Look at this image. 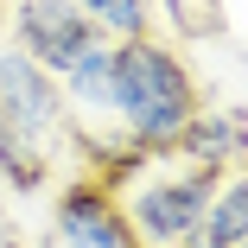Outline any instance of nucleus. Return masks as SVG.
<instances>
[{
	"label": "nucleus",
	"instance_id": "9",
	"mask_svg": "<svg viewBox=\"0 0 248 248\" xmlns=\"http://www.w3.org/2000/svg\"><path fill=\"white\" fill-rule=\"evenodd\" d=\"M77 7L102 26L108 38H134V32H153V0H77Z\"/></svg>",
	"mask_w": 248,
	"mask_h": 248
},
{
	"label": "nucleus",
	"instance_id": "1",
	"mask_svg": "<svg viewBox=\"0 0 248 248\" xmlns=\"http://www.w3.org/2000/svg\"><path fill=\"white\" fill-rule=\"evenodd\" d=\"M77 121L64 102V83L38 70L26 51L0 45V178L13 191L58 185V153L70 146Z\"/></svg>",
	"mask_w": 248,
	"mask_h": 248
},
{
	"label": "nucleus",
	"instance_id": "6",
	"mask_svg": "<svg viewBox=\"0 0 248 248\" xmlns=\"http://www.w3.org/2000/svg\"><path fill=\"white\" fill-rule=\"evenodd\" d=\"M172 153L191 159V166H204V172H235L248 159V115L242 108H197Z\"/></svg>",
	"mask_w": 248,
	"mask_h": 248
},
{
	"label": "nucleus",
	"instance_id": "3",
	"mask_svg": "<svg viewBox=\"0 0 248 248\" xmlns=\"http://www.w3.org/2000/svg\"><path fill=\"white\" fill-rule=\"evenodd\" d=\"M223 172H204L178 153H153L134 185H127V217L140 229L146 248H197V229H204V210L217 197Z\"/></svg>",
	"mask_w": 248,
	"mask_h": 248
},
{
	"label": "nucleus",
	"instance_id": "10",
	"mask_svg": "<svg viewBox=\"0 0 248 248\" xmlns=\"http://www.w3.org/2000/svg\"><path fill=\"white\" fill-rule=\"evenodd\" d=\"M159 7H166V19H172L178 38H217V32L229 26L223 0H159Z\"/></svg>",
	"mask_w": 248,
	"mask_h": 248
},
{
	"label": "nucleus",
	"instance_id": "11",
	"mask_svg": "<svg viewBox=\"0 0 248 248\" xmlns=\"http://www.w3.org/2000/svg\"><path fill=\"white\" fill-rule=\"evenodd\" d=\"M0 248H26V235H19V223L0 210Z\"/></svg>",
	"mask_w": 248,
	"mask_h": 248
},
{
	"label": "nucleus",
	"instance_id": "5",
	"mask_svg": "<svg viewBox=\"0 0 248 248\" xmlns=\"http://www.w3.org/2000/svg\"><path fill=\"white\" fill-rule=\"evenodd\" d=\"M7 38H13V51H26L38 70L64 77L89 45L108 38V32L95 26L77 0H13L7 7Z\"/></svg>",
	"mask_w": 248,
	"mask_h": 248
},
{
	"label": "nucleus",
	"instance_id": "12",
	"mask_svg": "<svg viewBox=\"0 0 248 248\" xmlns=\"http://www.w3.org/2000/svg\"><path fill=\"white\" fill-rule=\"evenodd\" d=\"M0 38H7V0H0Z\"/></svg>",
	"mask_w": 248,
	"mask_h": 248
},
{
	"label": "nucleus",
	"instance_id": "2",
	"mask_svg": "<svg viewBox=\"0 0 248 248\" xmlns=\"http://www.w3.org/2000/svg\"><path fill=\"white\" fill-rule=\"evenodd\" d=\"M197 108H204V89L172 38L159 32L115 38V121L140 153H172Z\"/></svg>",
	"mask_w": 248,
	"mask_h": 248
},
{
	"label": "nucleus",
	"instance_id": "7",
	"mask_svg": "<svg viewBox=\"0 0 248 248\" xmlns=\"http://www.w3.org/2000/svg\"><path fill=\"white\" fill-rule=\"evenodd\" d=\"M58 83H64L70 115H115V38H95Z\"/></svg>",
	"mask_w": 248,
	"mask_h": 248
},
{
	"label": "nucleus",
	"instance_id": "8",
	"mask_svg": "<svg viewBox=\"0 0 248 248\" xmlns=\"http://www.w3.org/2000/svg\"><path fill=\"white\" fill-rule=\"evenodd\" d=\"M235 242H248V159L217 178V197L197 229V248H235Z\"/></svg>",
	"mask_w": 248,
	"mask_h": 248
},
{
	"label": "nucleus",
	"instance_id": "13",
	"mask_svg": "<svg viewBox=\"0 0 248 248\" xmlns=\"http://www.w3.org/2000/svg\"><path fill=\"white\" fill-rule=\"evenodd\" d=\"M235 248H248V242H235Z\"/></svg>",
	"mask_w": 248,
	"mask_h": 248
},
{
	"label": "nucleus",
	"instance_id": "4",
	"mask_svg": "<svg viewBox=\"0 0 248 248\" xmlns=\"http://www.w3.org/2000/svg\"><path fill=\"white\" fill-rule=\"evenodd\" d=\"M51 229H58V248H146L121 191L102 185L95 172H70L51 197Z\"/></svg>",
	"mask_w": 248,
	"mask_h": 248
}]
</instances>
